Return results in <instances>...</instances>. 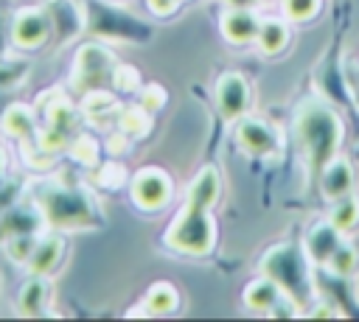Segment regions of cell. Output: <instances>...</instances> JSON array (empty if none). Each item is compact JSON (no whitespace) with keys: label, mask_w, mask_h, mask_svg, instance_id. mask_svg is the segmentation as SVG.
<instances>
[{"label":"cell","mask_w":359,"mask_h":322,"mask_svg":"<svg viewBox=\"0 0 359 322\" xmlns=\"http://www.w3.org/2000/svg\"><path fill=\"white\" fill-rule=\"evenodd\" d=\"M219 176L210 171H202L194 176L185 204L180 216L174 218L171 230L165 232V244L185 255H205L216 244V224L210 221L208 210L219 199Z\"/></svg>","instance_id":"6da1fadb"},{"label":"cell","mask_w":359,"mask_h":322,"mask_svg":"<svg viewBox=\"0 0 359 322\" xmlns=\"http://www.w3.org/2000/svg\"><path fill=\"white\" fill-rule=\"evenodd\" d=\"M297 137H300V148L306 151L311 168H323L325 162H331L339 151L342 143V120L339 115L317 101H309L297 109V120H294Z\"/></svg>","instance_id":"7a4b0ae2"},{"label":"cell","mask_w":359,"mask_h":322,"mask_svg":"<svg viewBox=\"0 0 359 322\" xmlns=\"http://www.w3.org/2000/svg\"><path fill=\"white\" fill-rule=\"evenodd\" d=\"M261 272L272 277L289 300L300 302L311 294L309 274H306V249H297L294 244L272 246L261 260Z\"/></svg>","instance_id":"3957f363"},{"label":"cell","mask_w":359,"mask_h":322,"mask_svg":"<svg viewBox=\"0 0 359 322\" xmlns=\"http://www.w3.org/2000/svg\"><path fill=\"white\" fill-rule=\"evenodd\" d=\"M42 210L53 227H84L93 218L90 202L67 188H48L42 193Z\"/></svg>","instance_id":"277c9868"},{"label":"cell","mask_w":359,"mask_h":322,"mask_svg":"<svg viewBox=\"0 0 359 322\" xmlns=\"http://www.w3.org/2000/svg\"><path fill=\"white\" fill-rule=\"evenodd\" d=\"M112 70H115V59L109 50L98 45H84L73 59V84L81 92L98 90L107 81H112Z\"/></svg>","instance_id":"5b68a950"},{"label":"cell","mask_w":359,"mask_h":322,"mask_svg":"<svg viewBox=\"0 0 359 322\" xmlns=\"http://www.w3.org/2000/svg\"><path fill=\"white\" fill-rule=\"evenodd\" d=\"M129 196L140 210H160L171 199V176L157 165L140 168L129 179Z\"/></svg>","instance_id":"8992f818"},{"label":"cell","mask_w":359,"mask_h":322,"mask_svg":"<svg viewBox=\"0 0 359 322\" xmlns=\"http://www.w3.org/2000/svg\"><path fill=\"white\" fill-rule=\"evenodd\" d=\"M48 34H50V20L42 8H20L11 20V42L17 48L25 50L42 48L48 42Z\"/></svg>","instance_id":"52a82bcc"},{"label":"cell","mask_w":359,"mask_h":322,"mask_svg":"<svg viewBox=\"0 0 359 322\" xmlns=\"http://www.w3.org/2000/svg\"><path fill=\"white\" fill-rule=\"evenodd\" d=\"M216 106L227 120L244 118L250 106V84L241 73H222L216 81Z\"/></svg>","instance_id":"ba28073f"},{"label":"cell","mask_w":359,"mask_h":322,"mask_svg":"<svg viewBox=\"0 0 359 322\" xmlns=\"http://www.w3.org/2000/svg\"><path fill=\"white\" fill-rule=\"evenodd\" d=\"M258 28H261V20L250 8L230 6L222 14V34L233 45H250V42H255L258 39Z\"/></svg>","instance_id":"9c48e42d"},{"label":"cell","mask_w":359,"mask_h":322,"mask_svg":"<svg viewBox=\"0 0 359 322\" xmlns=\"http://www.w3.org/2000/svg\"><path fill=\"white\" fill-rule=\"evenodd\" d=\"M320 190L325 199H339L353 193V165L345 157H334L320 168Z\"/></svg>","instance_id":"30bf717a"},{"label":"cell","mask_w":359,"mask_h":322,"mask_svg":"<svg viewBox=\"0 0 359 322\" xmlns=\"http://www.w3.org/2000/svg\"><path fill=\"white\" fill-rule=\"evenodd\" d=\"M345 232H339L331 221H320V224H314L311 230H309V235H306V255L314 260V263H328V258L337 252V246L345 241L342 238Z\"/></svg>","instance_id":"8fae6325"},{"label":"cell","mask_w":359,"mask_h":322,"mask_svg":"<svg viewBox=\"0 0 359 322\" xmlns=\"http://www.w3.org/2000/svg\"><path fill=\"white\" fill-rule=\"evenodd\" d=\"M286 294L280 291V286L272 280V277H258L252 280L247 288H244V305L250 311H258V314H272L278 308V302L283 300Z\"/></svg>","instance_id":"7c38bea8"},{"label":"cell","mask_w":359,"mask_h":322,"mask_svg":"<svg viewBox=\"0 0 359 322\" xmlns=\"http://www.w3.org/2000/svg\"><path fill=\"white\" fill-rule=\"evenodd\" d=\"M62 255H65V241L59 235H45V238L36 241V246H34V252H31L25 266H28L31 274H42L45 277L62 263Z\"/></svg>","instance_id":"4fadbf2b"},{"label":"cell","mask_w":359,"mask_h":322,"mask_svg":"<svg viewBox=\"0 0 359 322\" xmlns=\"http://www.w3.org/2000/svg\"><path fill=\"white\" fill-rule=\"evenodd\" d=\"M238 143L250 154H269L275 148V134L258 118H238Z\"/></svg>","instance_id":"5bb4252c"},{"label":"cell","mask_w":359,"mask_h":322,"mask_svg":"<svg viewBox=\"0 0 359 322\" xmlns=\"http://www.w3.org/2000/svg\"><path fill=\"white\" fill-rule=\"evenodd\" d=\"M45 305H48V283L42 280V274H31V280L17 294V311L22 316H42Z\"/></svg>","instance_id":"9a60e30c"},{"label":"cell","mask_w":359,"mask_h":322,"mask_svg":"<svg viewBox=\"0 0 359 322\" xmlns=\"http://www.w3.org/2000/svg\"><path fill=\"white\" fill-rule=\"evenodd\" d=\"M143 305L149 311V316H165V314H174L180 308V291L168 283V280H157L149 286L146 297H143Z\"/></svg>","instance_id":"2e32d148"},{"label":"cell","mask_w":359,"mask_h":322,"mask_svg":"<svg viewBox=\"0 0 359 322\" xmlns=\"http://www.w3.org/2000/svg\"><path fill=\"white\" fill-rule=\"evenodd\" d=\"M255 42H258L261 53H266V56H275V53L286 50V45H289V25H286V20H275V17L261 20Z\"/></svg>","instance_id":"e0dca14e"},{"label":"cell","mask_w":359,"mask_h":322,"mask_svg":"<svg viewBox=\"0 0 359 322\" xmlns=\"http://www.w3.org/2000/svg\"><path fill=\"white\" fill-rule=\"evenodd\" d=\"M328 221H331L339 232H351V230H356V227H359V199H356L353 193L334 199V207H331Z\"/></svg>","instance_id":"ac0fdd59"},{"label":"cell","mask_w":359,"mask_h":322,"mask_svg":"<svg viewBox=\"0 0 359 322\" xmlns=\"http://www.w3.org/2000/svg\"><path fill=\"white\" fill-rule=\"evenodd\" d=\"M3 129H6L11 137L28 140V137L34 134V112H31L25 104H11V106L3 112Z\"/></svg>","instance_id":"d6986e66"},{"label":"cell","mask_w":359,"mask_h":322,"mask_svg":"<svg viewBox=\"0 0 359 322\" xmlns=\"http://www.w3.org/2000/svg\"><path fill=\"white\" fill-rule=\"evenodd\" d=\"M325 266H328L334 274H339V277H351V274L359 269V249H356L353 244L342 241V244L337 246V252L328 258Z\"/></svg>","instance_id":"ffe728a7"},{"label":"cell","mask_w":359,"mask_h":322,"mask_svg":"<svg viewBox=\"0 0 359 322\" xmlns=\"http://www.w3.org/2000/svg\"><path fill=\"white\" fill-rule=\"evenodd\" d=\"M149 126H151V112H146L143 106L121 112V129L126 137H140L149 132Z\"/></svg>","instance_id":"44dd1931"},{"label":"cell","mask_w":359,"mask_h":322,"mask_svg":"<svg viewBox=\"0 0 359 322\" xmlns=\"http://www.w3.org/2000/svg\"><path fill=\"white\" fill-rule=\"evenodd\" d=\"M34 246H36L34 232H14V235L6 241V255H8L11 260H17V263H28Z\"/></svg>","instance_id":"7402d4cb"},{"label":"cell","mask_w":359,"mask_h":322,"mask_svg":"<svg viewBox=\"0 0 359 322\" xmlns=\"http://www.w3.org/2000/svg\"><path fill=\"white\" fill-rule=\"evenodd\" d=\"M286 20L292 22H309L320 11V0H283Z\"/></svg>","instance_id":"603a6c76"},{"label":"cell","mask_w":359,"mask_h":322,"mask_svg":"<svg viewBox=\"0 0 359 322\" xmlns=\"http://www.w3.org/2000/svg\"><path fill=\"white\" fill-rule=\"evenodd\" d=\"M112 87L115 90H123V92H135L140 87V76L132 64H115L112 70Z\"/></svg>","instance_id":"cb8c5ba5"},{"label":"cell","mask_w":359,"mask_h":322,"mask_svg":"<svg viewBox=\"0 0 359 322\" xmlns=\"http://www.w3.org/2000/svg\"><path fill=\"white\" fill-rule=\"evenodd\" d=\"M163 104H165V92H163V87L160 84H149V87H143V95H140V106L146 109V112H160L163 109Z\"/></svg>","instance_id":"d4e9b609"},{"label":"cell","mask_w":359,"mask_h":322,"mask_svg":"<svg viewBox=\"0 0 359 322\" xmlns=\"http://www.w3.org/2000/svg\"><path fill=\"white\" fill-rule=\"evenodd\" d=\"M146 3H149V8H151L157 17H168V14H174V11L180 8L182 0H146Z\"/></svg>","instance_id":"484cf974"},{"label":"cell","mask_w":359,"mask_h":322,"mask_svg":"<svg viewBox=\"0 0 359 322\" xmlns=\"http://www.w3.org/2000/svg\"><path fill=\"white\" fill-rule=\"evenodd\" d=\"M323 314H325V316H331V314H334V308H331V305H325V302H320L314 311H309V316H323Z\"/></svg>","instance_id":"4316f807"},{"label":"cell","mask_w":359,"mask_h":322,"mask_svg":"<svg viewBox=\"0 0 359 322\" xmlns=\"http://www.w3.org/2000/svg\"><path fill=\"white\" fill-rule=\"evenodd\" d=\"M230 6H238V8H247V6H252V0H227Z\"/></svg>","instance_id":"83f0119b"},{"label":"cell","mask_w":359,"mask_h":322,"mask_svg":"<svg viewBox=\"0 0 359 322\" xmlns=\"http://www.w3.org/2000/svg\"><path fill=\"white\" fill-rule=\"evenodd\" d=\"M0 179H3V160H0Z\"/></svg>","instance_id":"f1b7e54d"}]
</instances>
